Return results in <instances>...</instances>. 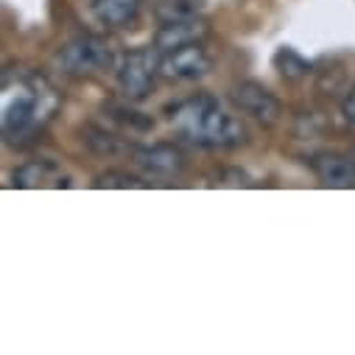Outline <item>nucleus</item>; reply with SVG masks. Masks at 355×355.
<instances>
[{
  "label": "nucleus",
  "instance_id": "obj_1",
  "mask_svg": "<svg viewBox=\"0 0 355 355\" xmlns=\"http://www.w3.org/2000/svg\"><path fill=\"white\" fill-rule=\"evenodd\" d=\"M171 123L188 143L205 148H238L249 140L246 126L227 115L213 96H193L171 110Z\"/></svg>",
  "mask_w": 355,
  "mask_h": 355
},
{
  "label": "nucleus",
  "instance_id": "obj_2",
  "mask_svg": "<svg viewBox=\"0 0 355 355\" xmlns=\"http://www.w3.org/2000/svg\"><path fill=\"white\" fill-rule=\"evenodd\" d=\"M9 73L15 76L17 98L6 104L3 137L6 143L23 146L53 118V112L59 110V93L37 73L28 70H9Z\"/></svg>",
  "mask_w": 355,
  "mask_h": 355
},
{
  "label": "nucleus",
  "instance_id": "obj_3",
  "mask_svg": "<svg viewBox=\"0 0 355 355\" xmlns=\"http://www.w3.org/2000/svg\"><path fill=\"white\" fill-rule=\"evenodd\" d=\"M159 48L148 45V48H135L123 56L121 67H118V87L126 101H143L151 96L154 81L159 76Z\"/></svg>",
  "mask_w": 355,
  "mask_h": 355
},
{
  "label": "nucleus",
  "instance_id": "obj_4",
  "mask_svg": "<svg viewBox=\"0 0 355 355\" xmlns=\"http://www.w3.org/2000/svg\"><path fill=\"white\" fill-rule=\"evenodd\" d=\"M56 62L67 76H96L115 64V53L107 40L84 34V37H76L73 42H67L59 51Z\"/></svg>",
  "mask_w": 355,
  "mask_h": 355
},
{
  "label": "nucleus",
  "instance_id": "obj_5",
  "mask_svg": "<svg viewBox=\"0 0 355 355\" xmlns=\"http://www.w3.org/2000/svg\"><path fill=\"white\" fill-rule=\"evenodd\" d=\"M210 70H213V56L202 42L165 51L159 59V76L171 81H196L205 78Z\"/></svg>",
  "mask_w": 355,
  "mask_h": 355
},
{
  "label": "nucleus",
  "instance_id": "obj_6",
  "mask_svg": "<svg viewBox=\"0 0 355 355\" xmlns=\"http://www.w3.org/2000/svg\"><path fill=\"white\" fill-rule=\"evenodd\" d=\"M230 96H232V104L243 115L254 118L260 126H277L280 118H283V104L277 101V96L269 93L257 81H241V84H235Z\"/></svg>",
  "mask_w": 355,
  "mask_h": 355
},
{
  "label": "nucleus",
  "instance_id": "obj_7",
  "mask_svg": "<svg viewBox=\"0 0 355 355\" xmlns=\"http://www.w3.org/2000/svg\"><path fill=\"white\" fill-rule=\"evenodd\" d=\"M135 162L146 168L151 176H176L185 168V154L173 143H154V146H135Z\"/></svg>",
  "mask_w": 355,
  "mask_h": 355
},
{
  "label": "nucleus",
  "instance_id": "obj_8",
  "mask_svg": "<svg viewBox=\"0 0 355 355\" xmlns=\"http://www.w3.org/2000/svg\"><path fill=\"white\" fill-rule=\"evenodd\" d=\"M210 37V26L202 17H191V20H176V23H165L159 26L154 45L159 48V53L182 48V45H193V42H205Z\"/></svg>",
  "mask_w": 355,
  "mask_h": 355
},
{
  "label": "nucleus",
  "instance_id": "obj_9",
  "mask_svg": "<svg viewBox=\"0 0 355 355\" xmlns=\"http://www.w3.org/2000/svg\"><path fill=\"white\" fill-rule=\"evenodd\" d=\"M311 168L324 188H352L355 185V159L352 157L324 151L311 159Z\"/></svg>",
  "mask_w": 355,
  "mask_h": 355
},
{
  "label": "nucleus",
  "instance_id": "obj_10",
  "mask_svg": "<svg viewBox=\"0 0 355 355\" xmlns=\"http://www.w3.org/2000/svg\"><path fill=\"white\" fill-rule=\"evenodd\" d=\"M140 9H143V0H93L90 3L96 23L112 31L135 26L140 17Z\"/></svg>",
  "mask_w": 355,
  "mask_h": 355
},
{
  "label": "nucleus",
  "instance_id": "obj_11",
  "mask_svg": "<svg viewBox=\"0 0 355 355\" xmlns=\"http://www.w3.org/2000/svg\"><path fill=\"white\" fill-rule=\"evenodd\" d=\"M15 188H67L70 180L62 173V168L51 159H34V162H26L15 171Z\"/></svg>",
  "mask_w": 355,
  "mask_h": 355
},
{
  "label": "nucleus",
  "instance_id": "obj_12",
  "mask_svg": "<svg viewBox=\"0 0 355 355\" xmlns=\"http://www.w3.org/2000/svg\"><path fill=\"white\" fill-rule=\"evenodd\" d=\"M205 6H207V0H157L154 17L159 26L176 23V20H191V17H199Z\"/></svg>",
  "mask_w": 355,
  "mask_h": 355
},
{
  "label": "nucleus",
  "instance_id": "obj_13",
  "mask_svg": "<svg viewBox=\"0 0 355 355\" xmlns=\"http://www.w3.org/2000/svg\"><path fill=\"white\" fill-rule=\"evenodd\" d=\"M81 140L96 157H118L126 151V146L121 143V137H115L112 132L101 129V126H84L81 129Z\"/></svg>",
  "mask_w": 355,
  "mask_h": 355
},
{
  "label": "nucleus",
  "instance_id": "obj_14",
  "mask_svg": "<svg viewBox=\"0 0 355 355\" xmlns=\"http://www.w3.org/2000/svg\"><path fill=\"white\" fill-rule=\"evenodd\" d=\"M272 62H275V70H277L286 81H302V78L311 76V64H308L294 48H280Z\"/></svg>",
  "mask_w": 355,
  "mask_h": 355
},
{
  "label": "nucleus",
  "instance_id": "obj_15",
  "mask_svg": "<svg viewBox=\"0 0 355 355\" xmlns=\"http://www.w3.org/2000/svg\"><path fill=\"white\" fill-rule=\"evenodd\" d=\"M93 188H115V191H140V188H148L146 180L140 176L129 173V171H104L96 176Z\"/></svg>",
  "mask_w": 355,
  "mask_h": 355
},
{
  "label": "nucleus",
  "instance_id": "obj_16",
  "mask_svg": "<svg viewBox=\"0 0 355 355\" xmlns=\"http://www.w3.org/2000/svg\"><path fill=\"white\" fill-rule=\"evenodd\" d=\"M107 112H110V118H112V121H118V123L129 126L132 132H146V129H151V126H154V121H151V118H143L140 112H132V110L118 107V104H107Z\"/></svg>",
  "mask_w": 355,
  "mask_h": 355
},
{
  "label": "nucleus",
  "instance_id": "obj_17",
  "mask_svg": "<svg viewBox=\"0 0 355 355\" xmlns=\"http://www.w3.org/2000/svg\"><path fill=\"white\" fill-rule=\"evenodd\" d=\"M341 115H344V123L355 132V84L347 90V96L341 98Z\"/></svg>",
  "mask_w": 355,
  "mask_h": 355
},
{
  "label": "nucleus",
  "instance_id": "obj_18",
  "mask_svg": "<svg viewBox=\"0 0 355 355\" xmlns=\"http://www.w3.org/2000/svg\"><path fill=\"white\" fill-rule=\"evenodd\" d=\"M352 159H355V157H352Z\"/></svg>",
  "mask_w": 355,
  "mask_h": 355
}]
</instances>
